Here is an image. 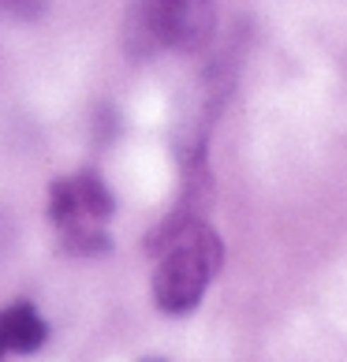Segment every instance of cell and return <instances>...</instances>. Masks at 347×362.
Instances as JSON below:
<instances>
[{
  "label": "cell",
  "mask_w": 347,
  "mask_h": 362,
  "mask_svg": "<svg viewBox=\"0 0 347 362\" xmlns=\"http://www.w3.org/2000/svg\"><path fill=\"white\" fill-rule=\"evenodd\" d=\"M153 243L161 250L153 269V303L165 314H191L220 269V235L194 217H176L153 235Z\"/></svg>",
  "instance_id": "obj_1"
},
{
  "label": "cell",
  "mask_w": 347,
  "mask_h": 362,
  "mask_svg": "<svg viewBox=\"0 0 347 362\" xmlns=\"http://www.w3.org/2000/svg\"><path fill=\"white\" fill-rule=\"evenodd\" d=\"M112 194L101 176L93 172H78L71 180H57L49 194V217L60 228L64 247L71 254H105L109 250V235H105V221L112 217Z\"/></svg>",
  "instance_id": "obj_2"
},
{
  "label": "cell",
  "mask_w": 347,
  "mask_h": 362,
  "mask_svg": "<svg viewBox=\"0 0 347 362\" xmlns=\"http://www.w3.org/2000/svg\"><path fill=\"white\" fill-rule=\"evenodd\" d=\"M217 34L213 0H139L131 16V37L139 49H176L198 52Z\"/></svg>",
  "instance_id": "obj_3"
},
{
  "label": "cell",
  "mask_w": 347,
  "mask_h": 362,
  "mask_svg": "<svg viewBox=\"0 0 347 362\" xmlns=\"http://www.w3.org/2000/svg\"><path fill=\"white\" fill-rule=\"evenodd\" d=\"M0 325H4L8 351H23V355L37 351V347L45 344V337H49L42 314H37L30 303H11V306H4V310H0Z\"/></svg>",
  "instance_id": "obj_4"
},
{
  "label": "cell",
  "mask_w": 347,
  "mask_h": 362,
  "mask_svg": "<svg viewBox=\"0 0 347 362\" xmlns=\"http://www.w3.org/2000/svg\"><path fill=\"white\" fill-rule=\"evenodd\" d=\"M45 11V0H0V16L11 19H37Z\"/></svg>",
  "instance_id": "obj_5"
},
{
  "label": "cell",
  "mask_w": 347,
  "mask_h": 362,
  "mask_svg": "<svg viewBox=\"0 0 347 362\" xmlns=\"http://www.w3.org/2000/svg\"><path fill=\"white\" fill-rule=\"evenodd\" d=\"M8 355V340H4V325H0V358Z\"/></svg>",
  "instance_id": "obj_6"
},
{
  "label": "cell",
  "mask_w": 347,
  "mask_h": 362,
  "mask_svg": "<svg viewBox=\"0 0 347 362\" xmlns=\"http://www.w3.org/2000/svg\"><path fill=\"white\" fill-rule=\"evenodd\" d=\"M146 362H161V358H146Z\"/></svg>",
  "instance_id": "obj_7"
}]
</instances>
